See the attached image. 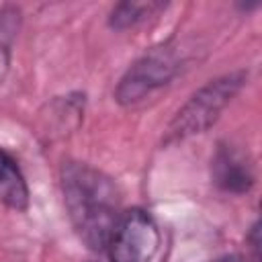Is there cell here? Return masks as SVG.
<instances>
[{
	"label": "cell",
	"instance_id": "obj_5",
	"mask_svg": "<svg viewBox=\"0 0 262 262\" xmlns=\"http://www.w3.org/2000/svg\"><path fill=\"white\" fill-rule=\"evenodd\" d=\"M211 178L221 192L246 194L256 182V172L248 151L233 143H219L211 158Z\"/></svg>",
	"mask_w": 262,
	"mask_h": 262
},
{
	"label": "cell",
	"instance_id": "obj_9",
	"mask_svg": "<svg viewBox=\"0 0 262 262\" xmlns=\"http://www.w3.org/2000/svg\"><path fill=\"white\" fill-rule=\"evenodd\" d=\"M213 262H246V260L242 256H237V254H223V256L215 258Z\"/></svg>",
	"mask_w": 262,
	"mask_h": 262
},
{
	"label": "cell",
	"instance_id": "obj_4",
	"mask_svg": "<svg viewBox=\"0 0 262 262\" xmlns=\"http://www.w3.org/2000/svg\"><path fill=\"white\" fill-rule=\"evenodd\" d=\"M162 235L154 217L143 209L121 213L104 252L108 262H151L160 250Z\"/></svg>",
	"mask_w": 262,
	"mask_h": 262
},
{
	"label": "cell",
	"instance_id": "obj_2",
	"mask_svg": "<svg viewBox=\"0 0 262 262\" xmlns=\"http://www.w3.org/2000/svg\"><path fill=\"white\" fill-rule=\"evenodd\" d=\"M248 72L237 70L209 80L205 86H201L170 121L166 129V141H182L211 129L225 111V106L244 88Z\"/></svg>",
	"mask_w": 262,
	"mask_h": 262
},
{
	"label": "cell",
	"instance_id": "obj_6",
	"mask_svg": "<svg viewBox=\"0 0 262 262\" xmlns=\"http://www.w3.org/2000/svg\"><path fill=\"white\" fill-rule=\"evenodd\" d=\"M0 203L12 211H27L31 192L16 158L0 145Z\"/></svg>",
	"mask_w": 262,
	"mask_h": 262
},
{
	"label": "cell",
	"instance_id": "obj_8",
	"mask_svg": "<svg viewBox=\"0 0 262 262\" xmlns=\"http://www.w3.org/2000/svg\"><path fill=\"white\" fill-rule=\"evenodd\" d=\"M246 244L250 248V258H244V260L246 262H260V227H258V221H254V225L250 227Z\"/></svg>",
	"mask_w": 262,
	"mask_h": 262
},
{
	"label": "cell",
	"instance_id": "obj_1",
	"mask_svg": "<svg viewBox=\"0 0 262 262\" xmlns=\"http://www.w3.org/2000/svg\"><path fill=\"white\" fill-rule=\"evenodd\" d=\"M61 192L78 237L94 252H102L121 217V192L111 176L84 162L61 168Z\"/></svg>",
	"mask_w": 262,
	"mask_h": 262
},
{
	"label": "cell",
	"instance_id": "obj_3",
	"mask_svg": "<svg viewBox=\"0 0 262 262\" xmlns=\"http://www.w3.org/2000/svg\"><path fill=\"white\" fill-rule=\"evenodd\" d=\"M178 70L180 59L176 49L170 43H160L147 49L127 68L115 88V98L123 106L137 104L158 88L170 84Z\"/></svg>",
	"mask_w": 262,
	"mask_h": 262
},
{
	"label": "cell",
	"instance_id": "obj_7",
	"mask_svg": "<svg viewBox=\"0 0 262 262\" xmlns=\"http://www.w3.org/2000/svg\"><path fill=\"white\" fill-rule=\"evenodd\" d=\"M164 8H166L164 2H119L113 6L108 14V27L117 31H125L158 14Z\"/></svg>",
	"mask_w": 262,
	"mask_h": 262
}]
</instances>
